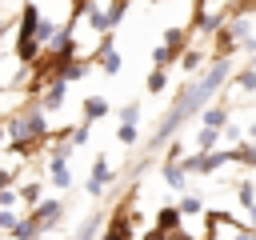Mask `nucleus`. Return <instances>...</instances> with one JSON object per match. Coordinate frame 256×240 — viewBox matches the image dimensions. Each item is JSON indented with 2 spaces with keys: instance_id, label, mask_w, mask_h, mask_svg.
<instances>
[{
  "instance_id": "obj_24",
  "label": "nucleus",
  "mask_w": 256,
  "mask_h": 240,
  "mask_svg": "<svg viewBox=\"0 0 256 240\" xmlns=\"http://www.w3.org/2000/svg\"><path fill=\"white\" fill-rule=\"evenodd\" d=\"M116 136H120V144H136V136H140V132H136L132 124H120V128H116Z\"/></svg>"
},
{
  "instance_id": "obj_17",
  "label": "nucleus",
  "mask_w": 256,
  "mask_h": 240,
  "mask_svg": "<svg viewBox=\"0 0 256 240\" xmlns=\"http://www.w3.org/2000/svg\"><path fill=\"white\" fill-rule=\"evenodd\" d=\"M236 88H240V92H252V96H256V68H252V64H248L244 72H236Z\"/></svg>"
},
{
  "instance_id": "obj_20",
  "label": "nucleus",
  "mask_w": 256,
  "mask_h": 240,
  "mask_svg": "<svg viewBox=\"0 0 256 240\" xmlns=\"http://www.w3.org/2000/svg\"><path fill=\"white\" fill-rule=\"evenodd\" d=\"M200 60H204V56H200V52H196V48H188V52H184V56H180V68H184V72H188V76H192V72H200Z\"/></svg>"
},
{
  "instance_id": "obj_13",
  "label": "nucleus",
  "mask_w": 256,
  "mask_h": 240,
  "mask_svg": "<svg viewBox=\"0 0 256 240\" xmlns=\"http://www.w3.org/2000/svg\"><path fill=\"white\" fill-rule=\"evenodd\" d=\"M228 32L236 36V44H240V40H252V20H248V16H236V20L228 24Z\"/></svg>"
},
{
  "instance_id": "obj_12",
  "label": "nucleus",
  "mask_w": 256,
  "mask_h": 240,
  "mask_svg": "<svg viewBox=\"0 0 256 240\" xmlns=\"http://www.w3.org/2000/svg\"><path fill=\"white\" fill-rule=\"evenodd\" d=\"M232 164H248V168H256V144H240V148H232Z\"/></svg>"
},
{
  "instance_id": "obj_34",
  "label": "nucleus",
  "mask_w": 256,
  "mask_h": 240,
  "mask_svg": "<svg viewBox=\"0 0 256 240\" xmlns=\"http://www.w3.org/2000/svg\"><path fill=\"white\" fill-rule=\"evenodd\" d=\"M0 136H4V128H0Z\"/></svg>"
},
{
  "instance_id": "obj_33",
  "label": "nucleus",
  "mask_w": 256,
  "mask_h": 240,
  "mask_svg": "<svg viewBox=\"0 0 256 240\" xmlns=\"http://www.w3.org/2000/svg\"><path fill=\"white\" fill-rule=\"evenodd\" d=\"M252 68H256V52H252Z\"/></svg>"
},
{
  "instance_id": "obj_15",
  "label": "nucleus",
  "mask_w": 256,
  "mask_h": 240,
  "mask_svg": "<svg viewBox=\"0 0 256 240\" xmlns=\"http://www.w3.org/2000/svg\"><path fill=\"white\" fill-rule=\"evenodd\" d=\"M216 140H220L216 128H200V132H196V148H200V152H216Z\"/></svg>"
},
{
  "instance_id": "obj_5",
  "label": "nucleus",
  "mask_w": 256,
  "mask_h": 240,
  "mask_svg": "<svg viewBox=\"0 0 256 240\" xmlns=\"http://www.w3.org/2000/svg\"><path fill=\"white\" fill-rule=\"evenodd\" d=\"M108 180H112V168H108V160H104V156H96L92 176H88V196H100V192L108 188Z\"/></svg>"
},
{
  "instance_id": "obj_8",
  "label": "nucleus",
  "mask_w": 256,
  "mask_h": 240,
  "mask_svg": "<svg viewBox=\"0 0 256 240\" xmlns=\"http://www.w3.org/2000/svg\"><path fill=\"white\" fill-rule=\"evenodd\" d=\"M204 224H212V228H244L228 208H208V212H204Z\"/></svg>"
},
{
  "instance_id": "obj_1",
  "label": "nucleus",
  "mask_w": 256,
  "mask_h": 240,
  "mask_svg": "<svg viewBox=\"0 0 256 240\" xmlns=\"http://www.w3.org/2000/svg\"><path fill=\"white\" fill-rule=\"evenodd\" d=\"M228 76H232V60H216V64H212V68H208V72H204L196 84H188V88L176 96V104L164 112V120L156 124V132H152V144H164V140H168V136H172V132H176V128H180L188 116H200V112L212 104L216 88H220Z\"/></svg>"
},
{
  "instance_id": "obj_27",
  "label": "nucleus",
  "mask_w": 256,
  "mask_h": 240,
  "mask_svg": "<svg viewBox=\"0 0 256 240\" xmlns=\"http://www.w3.org/2000/svg\"><path fill=\"white\" fill-rule=\"evenodd\" d=\"M52 184H56V188H68L72 176H68V172H52Z\"/></svg>"
},
{
  "instance_id": "obj_26",
  "label": "nucleus",
  "mask_w": 256,
  "mask_h": 240,
  "mask_svg": "<svg viewBox=\"0 0 256 240\" xmlns=\"http://www.w3.org/2000/svg\"><path fill=\"white\" fill-rule=\"evenodd\" d=\"M88 140V124H80V128H72V144H84Z\"/></svg>"
},
{
  "instance_id": "obj_3",
  "label": "nucleus",
  "mask_w": 256,
  "mask_h": 240,
  "mask_svg": "<svg viewBox=\"0 0 256 240\" xmlns=\"http://www.w3.org/2000/svg\"><path fill=\"white\" fill-rule=\"evenodd\" d=\"M60 216H64V204H60V200H40V204L32 208V216H28V220H32L40 232H48V228H56V224H60Z\"/></svg>"
},
{
  "instance_id": "obj_16",
  "label": "nucleus",
  "mask_w": 256,
  "mask_h": 240,
  "mask_svg": "<svg viewBox=\"0 0 256 240\" xmlns=\"http://www.w3.org/2000/svg\"><path fill=\"white\" fill-rule=\"evenodd\" d=\"M164 88H168V72H164V68H152V72H148V92L160 96Z\"/></svg>"
},
{
  "instance_id": "obj_11",
  "label": "nucleus",
  "mask_w": 256,
  "mask_h": 240,
  "mask_svg": "<svg viewBox=\"0 0 256 240\" xmlns=\"http://www.w3.org/2000/svg\"><path fill=\"white\" fill-rule=\"evenodd\" d=\"M64 104V80H52V88L44 92V112H56Z\"/></svg>"
},
{
  "instance_id": "obj_2",
  "label": "nucleus",
  "mask_w": 256,
  "mask_h": 240,
  "mask_svg": "<svg viewBox=\"0 0 256 240\" xmlns=\"http://www.w3.org/2000/svg\"><path fill=\"white\" fill-rule=\"evenodd\" d=\"M100 240H136V216H132V196L120 200V208L112 212V220L104 224Z\"/></svg>"
},
{
  "instance_id": "obj_6",
  "label": "nucleus",
  "mask_w": 256,
  "mask_h": 240,
  "mask_svg": "<svg viewBox=\"0 0 256 240\" xmlns=\"http://www.w3.org/2000/svg\"><path fill=\"white\" fill-rule=\"evenodd\" d=\"M160 176H164V184L168 188H188V172L180 168V160H160Z\"/></svg>"
},
{
  "instance_id": "obj_14",
  "label": "nucleus",
  "mask_w": 256,
  "mask_h": 240,
  "mask_svg": "<svg viewBox=\"0 0 256 240\" xmlns=\"http://www.w3.org/2000/svg\"><path fill=\"white\" fill-rule=\"evenodd\" d=\"M176 56H180V52H172L168 44H156V48H152V68H168Z\"/></svg>"
},
{
  "instance_id": "obj_23",
  "label": "nucleus",
  "mask_w": 256,
  "mask_h": 240,
  "mask_svg": "<svg viewBox=\"0 0 256 240\" xmlns=\"http://www.w3.org/2000/svg\"><path fill=\"white\" fill-rule=\"evenodd\" d=\"M20 200L36 208V204H40V184H24V188H20Z\"/></svg>"
},
{
  "instance_id": "obj_29",
  "label": "nucleus",
  "mask_w": 256,
  "mask_h": 240,
  "mask_svg": "<svg viewBox=\"0 0 256 240\" xmlns=\"http://www.w3.org/2000/svg\"><path fill=\"white\" fill-rule=\"evenodd\" d=\"M140 240H168V236H164V232H160V228H148V232H144V236H140Z\"/></svg>"
},
{
  "instance_id": "obj_9",
  "label": "nucleus",
  "mask_w": 256,
  "mask_h": 240,
  "mask_svg": "<svg viewBox=\"0 0 256 240\" xmlns=\"http://www.w3.org/2000/svg\"><path fill=\"white\" fill-rule=\"evenodd\" d=\"M100 116H108V100H104V96H88V100H84V124H92V120H100Z\"/></svg>"
},
{
  "instance_id": "obj_22",
  "label": "nucleus",
  "mask_w": 256,
  "mask_h": 240,
  "mask_svg": "<svg viewBox=\"0 0 256 240\" xmlns=\"http://www.w3.org/2000/svg\"><path fill=\"white\" fill-rule=\"evenodd\" d=\"M136 120H140V104H124L120 108V124H132L136 128Z\"/></svg>"
},
{
  "instance_id": "obj_4",
  "label": "nucleus",
  "mask_w": 256,
  "mask_h": 240,
  "mask_svg": "<svg viewBox=\"0 0 256 240\" xmlns=\"http://www.w3.org/2000/svg\"><path fill=\"white\" fill-rule=\"evenodd\" d=\"M152 228H160L164 236H172V232H180V228H184V212H180L176 204H164V208L156 212V224H152Z\"/></svg>"
},
{
  "instance_id": "obj_19",
  "label": "nucleus",
  "mask_w": 256,
  "mask_h": 240,
  "mask_svg": "<svg viewBox=\"0 0 256 240\" xmlns=\"http://www.w3.org/2000/svg\"><path fill=\"white\" fill-rule=\"evenodd\" d=\"M176 208H180L184 216H200V212H204V200H200V196H180Z\"/></svg>"
},
{
  "instance_id": "obj_18",
  "label": "nucleus",
  "mask_w": 256,
  "mask_h": 240,
  "mask_svg": "<svg viewBox=\"0 0 256 240\" xmlns=\"http://www.w3.org/2000/svg\"><path fill=\"white\" fill-rule=\"evenodd\" d=\"M84 72H88V64H84V60H68V64H64V72H60V80L68 84V80H80Z\"/></svg>"
},
{
  "instance_id": "obj_32",
  "label": "nucleus",
  "mask_w": 256,
  "mask_h": 240,
  "mask_svg": "<svg viewBox=\"0 0 256 240\" xmlns=\"http://www.w3.org/2000/svg\"><path fill=\"white\" fill-rule=\"evenodd\" d=\"M4 28H8V24H0V36H4Z\"/></svg>"
},
{
  "instance_id": "obj_30",
  "label": "nucleus",
  "mask_w": 256,
  "mask_h": 240,
  "mask_svg": "<svg viewBox=\"0 0 256 240\" xmlns=\"http://www.w3.org/2000/svg\"><path fill=\"white\" fill-rule=\"evenodd\" d=\"M8 184H12V172H8V168H0V188H8Z\"/></svg>"
},
{
  "instance_id": "obj_25",
  "label": "nucleus",
  "mask_w": 256,
  "mask_h": 240,
  "mask_svg": "<svg viewBox=\"0 0 256 240\" xmlns=\"http://www.w3.org/2000/svg\"><path fill=\"white\" fill-rule=\"evenodd\" d=\"M16 200H20V196H16V192H12V188H0V208H12V204H16Z\"/></svg>"
},
{
  "instance_id": "obj_31",
  "label": "nucleus",
  "mask_w": 256,
  "mask_h": 240,
  "mask_svg": "<svg viewBox=\"0 0 256 240\" xmlns=\"http://www.w3.org/2000/svg\"><path fill=\"white\" fill-rule=\"evenodd\" d=\"M248 48H252V52H256V32H252V40H248Z\"/></svg>"
},
{
  "instance_id": "obj_10",
  "label": "nucleus",
  "mask_w": 256,
  "mask_h": 240,
  "mask_svg": "<svg viewBox=\"0 0 256 240\" xmlns=\"http://www.w3.org/2000/svg\"><path fill=\"white\" fill-rule=\"evenodd\" d=\"M236 200H240L244 212H252V208H256V184H252V180H240V184H236Z\"/></svg>"
},
{
  "instance_id": "obj_28",
  "label": "nucleus",
  "mask_w": 256,
  "mask_h": 240,
  "mask_svg": "<svg viewBox=\"0 0 256 240\" xmlns=\"http://www.w3.org/2000/svg\"><path fill=\"white\" fill-rule=\"evenodd\" d=\"M236 240H256V228H252V224H244V228H236Z\"/></svg>"
},
{
  "instance_id": "obj_7",
  "label": "nucleus",
  "mask_w": 256,
  "mask_h": 240,
  "mask_svg": "<svg viewBox=\"0 0 256 240\" xmlns=\"http://www.w3.org/2000/svg\"><path fill=\"white\" fill-rule=\"evenodd\" d=\"M204 128L224 132V128H228V104H208V108H204Z\"/></svg>"
},
{
  "instance_id": "obj_21",
  "label": "nucleus",
  "mask_w": 256,
  "mask_h": 240,
  "mask_svg": "<svg viewBox=\"0 0 256 240\" xmlns=\"http://www.w3.org/2000/svg\"><path fill=\"white\" fill-rule=\"evenodd\" d=\"M124 12H128V0H112V4L104 8V16H108V24H112V28L120 24V16H124Z\"/></svg>"
}]
</instances>
